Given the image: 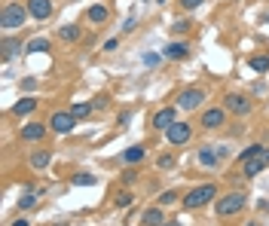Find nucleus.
<instances>
[{
    "label": "nucleus",
    "instance_id": "nucleus-29",
    "mask_svg": "<svg viewBox=\"0 0 269 226\" xmlns=\"http://www.w3.org/2000/svg\"><path fill=\"white\" fill-rule=\"evenodd\" d=\"M132 202H135V196H132V193H119V196H116V208H129Z\"/></svg>",
    "mask_w": 269,
    "mask_h": 226
},
{
    "label": "nucleus",
    "instance_id": "nucleus-4",
    "mask_svg": "<svg viewBox=\"0 0 269 226\" xmlns=\"http://www.w3.org/2000/svg\"><path fill=\"white\" fill-rule=\"evenodd\" d=\"M239 165H242V174L245 178H257L260 171H266V165H269V147H263L260 153H254L248 159H242Z\"/></svg>",
    "mask_w": 269,
    "mask_h": 226
},
{
    "label": "nucleus",
    "instance_id": "nucleus-13",
    "mask_svg": "<svg viewBox=\"0 0 269 226\" xmlns=\"http://www.w3.org/2000/svg\"><path fill=\"white\" fill-rule=\"evenodd\" d=\"M25 6H28V12H31L37 21H46V18L52 15V0H28Z\"/></svg>",
    "mask_w": 269,
    "mask_h": 226
},
{
    "label": "nucleus",
    "instance_id": "nucleus-25",
    "mask_svg": "<svg viewBox=\"0 0 269 226\" xmlns=\"http://www.w3.org/2000/svg\"><path fill=\"white\" fill-rule=\"evenodd\" d=\"M181 199V193L178 190H165V193H159V199H156V205H162V208H168V205H175Z\"/></svg>",
    "mask_w": 269,
    "mask_h": 226
},
{
    "label": "nucleus",
    "instance_id": "nucleus-33",
    "mask_svg": "<svg viewBox=\"0 0 269 226\" xmlns=\"http://www.w3.org/2000/svg\"><path fill=\"white\" fill-rule=\"evenodd\" d=\"M144 64H147V67H156V64H159V55L147 52V55H144Z\"/></svg>",
    "mask_w": 269,
    "mask_h": 226
},
{
    "label": "nucleus",
    "instance_id": "nucleus-37",
    "mask_svg": "<svg viewBox=\"0 0 269 226\" xmlns=\"http://www.w3.org/2000/svg\"><path fill=\"white\" fill-rule=\"evenodd\" d=\"M34 86H37V80H31V77H28V80H21V89H28V92H31Z\"/></svg>",
    "mask_w": 269,
    "mask_h": 226
},
{
    "label": "nucleus",
    "instance_id": "nucleus-35",
    "mask_svg": "<svg viewBox=\"0 0 269 226\" xmlns=\"http://www.w3.org/2000/svg\"><path fill=\"white\" fill-rule=\"evenodd\" d=\"M116 46H119V37H110V40H107V43H104V52H113V49H116Z\"/></svg>",
    "mask_w": 269,
    "mask_h": 226
},
{
    "label": "nucleus",
    "instance_id": "nucleus-3",
    "mask_svg": "<svg viewBox=\"0 0 269 226\" xmlns=\"http://www.w3.org/2000/svg\"><path fill=\"white\" fill-rule=\"evenodd\" d=\"M248 205V196L245 193H227V196H221L217 199V217H230V214H239L242 208Z\"/></svg>",
    "mask_w": 269,
    "mask_h": 226
},
{
    "label": "nucleus",
    "instance_id": "nucleus-27",
    "mask_svg": "<svg viewBox=\"0 0 269 226\" xmlns=\"http://www.w3.org/2000/svg\"><path fill=\"white\" fill-rule=\"evenodd\" d=\"M40 196H43V193H28V196H21V199H18V211H28V208H34Z\"/></svg>",
    "mask_w": 269,
    "mask_h": 226
},
{
    "label": "nucleus",
    "instance_id": "nucleus-14",
    "mask_svg": "<svg viewBox=\"0 0 269 226\" xmlns=\"http://www.w3.org/2000/svg\"><path fill=\"white\" fill-rule=\"evenodd\" d=\"M46 129H49V122H28V125H21V141H40V138H46Z\"/></svg>",
    "mask_w": 269,
    "mask_h": 226
},
{
    "label": "nucleus",
    "instance_id": "nucleus-5",
    "mask_svg": "<svg viewBox=\"0 0 269 226\" xmlns=\"http://www.w3.org/2000/svg\"><path fill=\"white\" fill-rule=\"evenodd\" d=\"M74 125H77V116L70 110H55L49 116V132H55V135H70Z\"/></svg>",
    "mask_w": 269,
    "mask_h": 226
},
{
    "label": "nucleus",
    "instance_id": "nucleus-28",
    "mask_svg": "<svg viewBox=\"0 0 269 226\" xmlns=\"http://www.w3.org/2000/svg\"><path fill=\"white\" fill-rule=\"evenodd\" d=\"M260 150H263V144H251V147H245V150L239 153V162H242V159H248V156H254V153H260Z\"/></svg>",
    "mask_w": 269,
    "mask_h": 226
},
{
    "label": "nucleus",
    "instance_id": "nucleus-2",
    "mask_svg": "<svg viewBox=\"0 0 269 226\" xmlns=\"http://www.w3.org/2000/svg\"><path fill=\"white\" fill-rule=\"evenodd\" d=\"M28 6H21V3H3V9H0V28L3 31H18L25 21H28Z\"/></svg>",
    "mask_w": 269,
    "mask_h": 226
},
{
    "label": "nucleus",
    "instance_id": "nucleus-11",
    "mask_svg": "<svg viewBox=\"0 0 269 226\" xmlns=\"http://www.w3.org/2000/svg\"><path fill=\"white\" fill-rule=\"evenodd\" d=\"M190 55V43L187 40H172L165 49H162V58H168V61H181V58H187Z\"/></svg>",
    "mask_w": 269,
    "mask_h": 226
},
{
    "label": "nucleus",
    "instance_id": "nucleus-20",
    "mask_svg": "<svg viewBox=\"0 0 269 226\" xmlns=\"http://www.w3.org/2000/svg\"><path fill=\"white\" fill-rule=\"evenodd\" d=\"M58 37H61L64 43H77V40L83 37V31H80V24H61V28H58Z\"/></svg>",
    "mask_w": 269,
    "mask_h": 226
},
{
    "label": "nucleus",
    "instance_id": "nucleus-39",
    "mask_svg": "<svg viewBox=\"0 0 269 226\" xmlns=\"http://www.w3.org/2000/svg\"><path fill=\"white\" fill-rule=\"evenodd\" d=\"M162 226H181V223H178V220H172V223H168V220H165V223H162Z\"/></svg>",
    "mask_w": 269,
    "mask_h": 226
},
{
    "label": "nucleus",
    "instance_id": "nucleus-17",
    "mask_svg": "<svg viewBox=\"0 0 269 226\" xmlns=\"http://www.w3.org/2000/svg\"><path fill=\"white\" fill-rule=\"evenodd\" d=\"M86 18H89L92 24H104V21L110 18V9H107L104 3H92V6H89V12H86Z\"/></svg>",
    "mask_w": 269,
    "mask_h": 226
},
{
    "label": "nucleus",
    "instance_id": "nucleus-34",
    "mask_svg": "<svg viewBox=\"0 0 269 226\" xmlns=\"http://www.w3.org/2000/svg\"><path fill=\"white\" fill-rule=\"evenodd\" d=\"M202 3H205V0H181V6H184V9H199Z\"/></svg>",
    "mask_w": 269,
    "mask_h": 226
},
{
    "label": "nucleus",
    "instance_id": "nucleus-24",
    "mask_svg": "<svg viewBox=\"0 0 269 226\" xmlns=\"http://www.w3.org/2000/svg\"><path fill=\"white\" fill-rule=\"evenodd\" d=\"M18 49H25V46H21L18 40H9V37H6V40H3V61H9Z\"/></svg>",
    "mask_w": 269,
    "mask_h": 226
},
{
    "label": "nucleus",
    "instance_id": "nucleus-1",
    "mask_svg": "<svg viewBox=\"0 0 269 226\" xmlns=\"http://www.w3.org/2000/svg\"><path fill=\"white\" fill-rule=\"evenodd\" d=\"M214 196H217V184H199V187H193L181 202H184V208L187 211H196V208H205V205H211L214 202Z\"/></svg>",
    "mask_w": 269,
    "mask_h": 226
},
{
    "label": "nucleus",
    "instance_id": "nucleus-7",
    "mask_svg": "<svg viewBox=\"0 0 269 226\" xmlns=\"http://www.w3.org/2000/svg\"><path fill=\"white\" fill-rule=\"evenodd\" d=\"M202 104H205V89H184L178 95V107L181 110H196Z\"/></svg>",
    "mask_w": 269,
    "mask_h": 226
},
{
    "label": "nucleus",
    "instance_id": "nucleus-18",
    "mask_svg": "<svg viewBox=\"0 0 269 226\" xmlns=\"http://www.w3.org/2000/svg\"><path fill=\"white\" fill-rule=\"evenodd\" d=\"M37 110V98H18L15 104H12V113L15 116H28V113H34Z\"/></svg>",
    "mask_w": 269,
    "mask_h": 226
},
{
    "label": "nucleus",
    "instance_id": "nucleus-6",
    "mask_svg": "<svg viewBox=\"0 0 269 226\" xmlns=\"http://www.w3.org/2000/svg\"><path fill=\"white\" fill-rule=\"evenodd\" d=\"M224 107H227V113L248 116V113L254 110V101H251L248 95H227V98H224Z\"/></svg>",
    "mask_w": 269,
    "mask_h": 226
},
{
    "label": "nucleus",
    "instance_id": "nucleus-32",
    "mask_svg": "<svg viewBox=\"0 0 269 226\" xmlns=\"http://www.w3.org/2000/svg\"><path fill=\"white\" fill-rule=\"evenodd\" d=\"M187 28H190V21H187V18H181V21H175V24H172V31H175V34H184Z\"/></svg>",
    "mask_w": 269,
    "mask_h": 226
},
{
    "label": "nucleus",
    "instance_id": "nucleus-23",
    "mask_svg": "<svg viewBox=\"0 0 269 226\" xmlns=\"http://www.w3.org/2000/svg\"><path fill=\"white\" fill-rule=\"evenodd\" d=\"M49 46H52V43H49L46 37H34V40H31V43L25 46V52H46Z\"/></svg>",
    "mask_w": 269,
    "mask_h": 226
},
{
    "label": "nucleus",
    "instance_id": "nucleus-22",
    "mask_svg": "<svg viewBox=\"0 0 269 226\" xmlns=\"http://www.w3.org/2000/svg\"><path fill=\"white\" fill-rule=\"evenodd\" d=\"M248 67L257 70V73H266L269 70V55H251V58H248Z\"/></svg>",
    "mask_w": 269,
    "mask_h": 226
},
{
    "label": "nucleus",
    "instance_id": "nucleus-19",
    "mask_svg": "<svg viewBox=\"0 0 269 226\" xmlns=\"http://www.w3.org/2000/svg\"><path fill=\"white\" fill-rule=\"evenodd\" d=\"M49 162H52V153H49V150H37V153L31 156V168H34V171H46Z\"/></svg>",
    "mask_w": 269,
    "mask_h": 226
},
{
    "label": "nucleus",
    "instance_id": "nucleus-16",
    "mask_svg": "<svg viewBox=\"0 0 269 226\" xmlns=\"http://www.w3.org/2000/svg\"><path fill=\"white\" fill-rule=\"evenodd\" d=\"M165 223V214H162V205H153L141 214V226H162Z\"/></svg>",
    "mask_w": 269,
    "mask_h": 226
},
{
    "label": "nucleus",
    "instance_id": "nucleus-12",
    "mask_svg": "<svg viewBox=\"0 0 269 226\" xmlns=\"http://www.w3.org/2000/svg\"><path fill=\"white\" fill-rule=\"evenodd\" d=\"M178 110L181 107H162V110H156L153 113V129H159V132H165L172 122H175V116H178Z\"/></svg>",
    "mask_w": 269,
    "mask_h": 226
},
{
    "label": "nucleus",
    "instance_id": "nucleus-21",
    "mask_svg": "<svg viewBox=\"0 0 269 226\" xmlns=\"http://www.w3.org/2000/svg\"><path fill=\"white\" fill-rule=\"evenodd\" d=\"M95 184H98V178L89 174V171H77V174L70 178V187H95Z\"/></svg>",
    "mask_w": 269,
    "mask_h": 226
},
{
    "label": "nucleus",
    "instance_id": "nucleus-9",
    "mask_svg": "<svg viewBox=\"0 0 269 226\" xmlns=\"http://www.w3.org/2000/svg\"><path fill=\"white\" fill-rule=\"evenodd\" d=\"M224 162V150L221 147H214V144H202L199 147V165L202 168H217Z\"/></svg>",
    "mask_w": 269,
    "mask_h": 226
},
{
    "label": "nucleus",
    "instance_id": "nucleus-38",
    "mask_svg": "<svg viewBox=\"0 0 269 226\" xmlns=\"http://www.w3.org/2000/svg\"><path fill=\"white\" fill-rule=\"evenodd\" d=\"M12 226H31V220H25V217H18V220H15V223Z\"/></svg>",
    "mask_w": 269,
    "mask_h": 226
},
{
    "label": "nucleus",
    "instance_id": "nucleus-10",
    "mask_svg": "<svg viewBox=\"0 0 269 226\" xmlns=\"http://www.w3.org/2000/svg\"><path fill=\"white\" fill-rule=\"evenodd\" d=\"M199 122H202V129H221L227 122V107H208Z\"/></svg>",
    "mask_w": 269,
    "mask_h": 226
},
{
    "label": "nucleus",
    "instance_id": "nucleus-26",
    "mask_svg": "<svg viewBox=\"0 0 269 226\" xmlns=\"http://www.w3.org/2000/svg\"><path fill=\"white\" fill-rule=\"evenodd\" d=\"M70 113H74L77 119H86V116L92 113V104H86V101H77V104L70 107Z\"/></svg>",
    "mask_w": 269,
    "mask_h": 226
},
{
    "label": "nucleus",
    "instance_id": "nucleus-36",
    "mask_svg": "<svg viewBox=\"0 0 269 226\" xmlns=\"http://www.w3.org/2000/svg\"><path fill=\"white\" fill-rule=\"evenodd\" d=\"M123 181H126V184H135V181H138V171H135V168H129V171L123 174Z\"/></svg>",
    "mask_w": 269,
    "mask_h": 226
},
{
    "label": "nucleus",
    "instance_id": "nucleus-30",
    "mask_svg": "<svg viewBox=\"0 0 269 226\" xmlns=\"http://www.w3.org/2000/svg\"><path fill=\"white\" fill-rule=\"evenodd\" d=\"M156 165H159V168H172V165H175V156H172V153H162V156L156 159Z\"/></svg>",
    "mask_w": 269,
    "mask_h": 226
},
{
    "label": "nucleus",
    "instance_id": "nucleus-8",
    "mask_svg": "<svg viewBox=\"0 0 269 226\" xmlns=\"http://www.w3.org/2000/svg\"><path fill=\"white\" fill-rule=\"evenodd\" d=\"M165 135H168V144H175V147H178V144H187V141L193 138V125H190V122H178V119H175V122L165 129Z\"/></svg>",
    "mask_w": 269,
    "mask_h": 226
},
{
    "label": "nucleus",
    "instance_id": "nucleus-15",
    "mask_svg": "<svg viewBox=\"0 0 269 226\" xmlns=\"http://www.w3.org/2000/svg\"><path fill=\"white\" fill-rule=\"evenodd\" d=\"M144 159H147V147H129V150L119 153V162H123V165H138V162H144Z\"/></svg>",
    "mask_w": 269,
    "mask_h": 226
},
{
    "label": "nucleus",
    "instance_id": "nucleus-31",
    "mask_svg": "<svg viewBox=\"0 0 269 226\" xmlns=\"http://www.w3.org/2000/svg\"><path fill=\"white\" fill-rule=\"evenodd\" d=\"M135 28H138V18H135V15H129V18H126V24H123V34H132Z\"/></svg>",
    "mask_w": 269,
    "mask_h": 226
}]
</instances>
